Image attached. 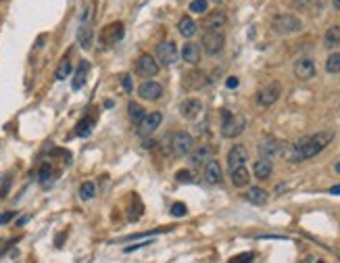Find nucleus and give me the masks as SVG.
Wrapping results in <instances>:
<instances>
[{"label": "nucleus", "mask_w": 340, "mask_h": 263, "mask_svg": "<svg viewBox=\"0 0 340 263\" xmlns=\"http://www.w3.org/2000/svg\"><path fill=\"white\" fill-rule=\"evenodd\" d=\"M332 138H334V132H330V130L317 132V134H313V136H305V138H301V140H296L294 144L284 147L282 155L290 163H301V161H305V159L317 157L332 142Z\"/></svg>", "instance_id": "nucleus-1"}, {"label": "nucleus", "mask_w": 340, "mask_h": 263, "mask_svg": "<svg viewBox=\"0 0 340 263\" xmlns=\"http://www.w3.org/2000/svg\"><path fill=\"white\" fill-rule=\"evenodd\" d=\"M301 19L294 15H275L272 19V30L277 33V36H290V33L301 32Z\"/></svg>", "instance_id": "nucleus-2"}, {"label": "nucleus", "mask_w": 340, "mask_h": 263, "mask_svg": "<svg viewBox=\"0 0 340 263\" xmlns=\"http://www.w3.org/2000/svg\"><path fill=\"white\" fill-rule=\"evenodd\" d=\"M246 128V117L244 115H234L230 111H224V123H221V134L224 138H236L240 136Z\"/></svg>", "instance_id": "nucleus-3"}, {"label": "nucleus", "mask_w": 340, "mask_h": 263, "mask_svg": "<svg viewBox=\"0 0 340 263\" xmlns=\"http://www.w3.org/2000/svg\"><path fill=\"white\" fill-rule=\"evenodd\" d=\"M169 142H171L169 148H171V153L176 157L190 155L192 148H194V138L188 134V132H176V134L169 138Z\"/></svg>", "instance_id": "nucleus-4"}, {"label": "nucleus", "mask_w": 340, "mask_h": 263, "mask_svg": "<svg viewBox=\"0 0 340 263\" xmlns=\"http://www.w3.org/2000/svg\"><path fill=\"white\" fill-rule=\"evenodd\" d=\"M224 44H226V36L221 32H207L203 36V42H200V48H205V52L209 57H215L224 50Z\"/></svg>", "instance_id": "nucleus-5"}, {"label": "nucleus", "mask_w": 340, "mask_h": 263, "mask_svg": "<svg viewBox=\"0 0 340 263\" xmlns=\"http://www.w3.org/2000/svg\"><path fill=\"white\" fill-rule=\"evenodd\" d=\"M280 94H282L280 84H277V82H272V84L263 86L259 92H257V105L259 107H272L274 102L280 99Z\"/></svg>", "instance_id": "nucleus-6"}, {"label": "nucleus", "mask_w": 340, "mask_h": 263, "mask_svg": "<svg viewBox=\"0 0 340 263\" xmlns=\"http://www.w3.org/2000/svg\"><path fill=\"white\" fill-rule=\"evenodd\" d=\"M136 73L142 75V78H155V75L159 73V63L157 59L152 57V54H140L136 61Z\"/></svg>", "instance_id": "nucleus-7"}, {"label": "nucleus", "mask_w": 340, "mask_h": 263, "mask_svg": "<svg viewBox=\"0 0 340 263\" xmlns=\"http://www.w3.org/2000/svg\"><path fill=\"white\" fill-rule=\"evenodd\" d=\"M155 59H157L159 65H165V67L173 65L178 61V46L173 42H161L157 46V57Z\"/></svg>", "instance_id": "nucleus-8"}, {"label": "nucleus", "mask_w": 340, "mask_h": 263, "mask_svg": "<svg viewBox=\"0 0 340 263\" xmlns=\"http://www.w3.org/2000/svg\"><path fill=\"white\" fill-rule=\"evenodd\" d=\"M161 94H163V86L159 84V82H142L140 88H138V96L144 100H159L161 99Z\"/></svg>", "instance_id": "nucleus-9"}, {"label": "nucleus", "mask_w": 340, "mask_h": 263, "mask_svg": "<svg viewBox=\"0 0 340 263\" xmlns=\"http://www.w3.org/2000/svg\"><path fill=\"white\" fill-rule=\"evenodd\" d=\"M213 153H215V148L211 147V144H203V147H198V148H192V153H190V163L194 165V167L207 165V163L211 161Z\"/></svg>", "instance_id": "nucleus-10"}, {"label": "nucleus", "mask_w": 340, "mask_h": 263, "mask_svg": "<svg viewBox=\"0 0 340 263\" xmlns=\"http://www.w3.org/2000/svg\"><path fill=\"white\" fill-rule=\"evenodd\" d=\"M294 75L298 80H311L315 75V61L309 57H303L294 63Z\"/></svg>", "instance_id": "nucleus-11"}, {"label": "nucleus", "mask_w": 340, "mask_h": 263, "mask_svg": "<svg viewBox=\"0 0 340 263\" xmlns=\"http://www.w3.org/2000/svg\"><path fill=\"white\" fill-rule=\"evenodd\" d=\"M282 150H284V144L280 140H275V138H265V140H261V144H259V153L263 159L277 157V155H282Z\"/></svg>", "instance_id": "nucleus-12"}, {"label": "nucleus", "mask_w": 340, "mask_h": 263, "mask_svg": "<svg viewBox=\"0 0 340 263\" xmlns=\"http://www.w3.org/2000/svg\"><path fill=\"white\" fill-rule=\"evenodd\" d=\"M248 159V150L242 147V144H236L234 148H230L227 153V165H230V171H234L236 167H242Z\"/></svg>", "instance_id": "nucleus-13"}, {"label": "nucleus", "mask_w": 340, "mask_h": 263, "mask_svg": "<svg viewBox=\"0 0 340 263\" xmlns=\"http://www.w3.org/2000/svg\"><path fill=\"white\" fill-rule=\"evenodd\" d=\"M184 82H186V90H198V88H205L209 84V78H207V73L198 71V69H194V71H188L184 75Z\"/></svg>", "instance_id": "nucleus-14"}, {"label": "nucleus", "mask_w": 340, "mask_h": 263, "mask_svg": "<svg viewBox=\"0 0 340 263\" xmlns=\"http://www.w3.org/2000/svg\"><path fill=\"white\" fill-rule=\"evenodd\" d=\"M161 121H163V113H159V111L146 113V117H144L142 123H140V134L142 136H150L152 132L161 126Z\"/></svg>", "instance_id": "nucleus-15"}, {"label": "nucleus", "mask_w": 340, "mask_h": 263, "mask_svg": "<svg viewBox=\"0 0 340 263\" xmlns=\"http://www.w3.org/2000/svg\"><path fill=\"white\" fill-rule=\"evenodd\" d=\"M200 54H203V48H200V44H196V42H186L182 46V59L188 65H198Z\"/></svg>", "instance_id": "nucleus-16"}, {"label": "nucleus", "mask_w": 340, "mask_h": 263, "mask_svg": "<svg viewBox=\"0 0 340 263\" xmlns=\"http://www.w3.org/2000/svg\"><path fill=\"white\" fill-rule=\"evenodd\" d=\"M92 38H94V32H92V21H80V27H78V42L81 48H92Z\"/></svg>", "instance_id": "nucleus-17"}, {"label": "nucleus", "mask_w": 340, "mask_h": 263, "mask_svg": "<svg viewBox=\"0 0 340 263\" xmlns=\"http://www.w3.org/2000/svg\"><path fill=\"white\" fill-rule=\"evenodd\" d=\"M123 38V23H111L107 25L105 30H102V44H115V42H119V40Z\"/></svg>", "instance_id": "nucleus-18"}, {"label": "nucleus", "mask_w": 340, "mask_h": 263, "mask_svg": "<svg viewBox=\"0 0 340 263\" xmlns=\"http://www.w3.org/2000/svg\"><path fill=\"white\" fill-rule=\"evenodd\" d=\"M226 23H227L226 13H224V11H215V13H211V15L205 19V23H203V25H205L209 32H219Z\"/></svg>", "instance_id": "nucleus-19"}, {"label": "nucleus", "mask_w": 340, "mask_h": 263, "mask_svg": "<svg viewBox=\"0 0 340 263\" xmlns=\"http://www.w3.org/2000/svg\"><path fill=\"white\" fill-rule=\"evenodd\" d=\"M221 178H224V174H221V165L219 161H215V159H211L209 163L205 165V180L209 184H219Z\"/></svg>", "instance_id": "nucleus-20"}, {"label": "nucleus", "mask_w": 340, "mask_h": 263, "mask_svg": "<svg viewBox=\"0 0 340 263\" xmlns=\"http://www.w3.org/2000/svg\"><path fill=\"white\" fill-rule=\"evenodd\" d=\"M182 115L186 117V119H194V117L200 115V111H203V102H200L198 99H188L182 102Z\"/></svg>", "instance_id": "nucleus-21"}, {"label": "nucleus", "mask_w": 340, "mask_h": 263, "mask_svg": "<svg viewBox=\"0 0 340 263\" xmlns=\"http://www.w3.org/2000/svg\"><path fill=\"white\" fill-rule=\"evenodd\" d=\"M88 71H90V63H88V61H80L78 71H75V75H73V82H71V88H73V90H81V88L86 86Z\"/></svg>", "instance_id": "nucleus-22"}, {"label": "nucleus", "mask_w": 340, "mask_h": 263, "mask_svg": "<svg viewBox=\"0 0 340 263\" xmlns=\"http://www.w3.org/2000/svg\"><path fill=\"white\" fill-rule=\"evenodd\" d=\"M230 178H232V184L236 188H244L251 182V174H248V169L242 165V167H236L234 171H230Z\"/></svg>", "instance_id": "nucleus-23"}, {"label": "nucleus", "mask_w": 340, "mask_h": 263, "mask_svg": "<svg viewBox=\"0 0 340 263\" xmlns=\"http://www.w3.org/2000/svg\"><path fill=\"white\" fill-rule=\"evenodd\" d=\"M272 161L269 159H259L255 165H253V174L259 178V180H267L269 176H272Z\"/></svg>", "instance_id": "nucleus-24"}, {"label": "nucleus", "mask_w": 340, "mask_h": 263, "mask_svg": "<svg viewBox=\"0 0 340 263\" xmlns=\"http://www.w3.org/2000/svg\"><path fill=\"white\" fill-rule=\"evenodd\" d=\"M324 44H325V48H338L340 46V25L328 27V32H325V36H324Z\"/></svg>", "instance_id": "nucleus-25"}, {"label": "nucleus", "mask_w": 340, "mask_h": 263, "mask_svg": "<svg viewBox=\"0 0 340 263\" xmlns=\"http://www.w3.org/2000/svg\"><path fill=\"white\" fill-rule=\"evenodd\" d=\"M178 30H179V33H182L184 38H192L194 33H196L198 25L194 23V19H190V17H182V19H179V23H178Z\"/></svg>", "instance_id": "nucleus-26"}, {"label": "nucleus", "mask_w": 340, "mask_h": 263, "mask_svg": "<svg viewBox=\"0 0 340 263\" xmlns=\"http://www.w3.org/2000/svg\"><path fill=\"white\" fill-rule=\"evenodd\" d=\"M244 198H246L251 205H265L269 197H267V192L263 190V188H257V186H255V188H251V190L246 192Z\"/></svg>", "instance_id": "nucleus-27"}, {"label": "nucleus", "mask_w": 340, "mask_h": 263, "mask_svg": "<svg viewBox=\"0 0 340 263\" xmlns=\"http://www.w3.org/2000/svg\"><path fill=\"white\" fill-rule=\"evenodd\" d=\"M128 115H130V121L131 123H142V119L146 117V113H144V107L138 105V102H134V100L128 105Z\"/></svg>", "instance_id": "nucleus-28"}, {"label": "nucleus", "mask_w": 340, "mask_h": 263, "mask_svg": "<svg viewBox=\"0 0 340 263\" xmlns=\"http://www.w3.org/2000/svg\"><path fill=\"white\" fill-rule=\"evenodd\" d=\"M92 130H94V119L92 117H84V119L75 126V134H78L80 138H86V136H90Z\"/></svg>", "instance_id": "nucleus-29"}, {"label": "nucleus", "mask_w": 340, "mask_h": 263, "mask_svg": "<svg viewBox=\"0 0 340 263\" xmlns=\"http://www.w3.org/2000/svg\"><path fill=\"white\" fill-rule=\"evenodd\" d=\"M96 197V184L94 182H84L80 186V198L81 200H92Z\"/></svg>", "instance_id": "nucleus-30"}, {"label": "nucleus", "mask_w": 340, "mask_h": 263, "mask_svg": "<svg viewBox=\"0 0 340 263\" xmlns=\"http://www.w3.org/2000/svg\"><path fill=\"white\" fill-rule=\"evenodd\" d=\"M69 73H71V63H69V57H65L59 63L57 71H54V78H57V80H65V78H69Z\"/></svg>", "instance_id": "nucleus-31"}, {"label": "nucleus", "mask_w": 340, "mask_h": 263, "mask_svg": "<svg viewBox=\"0 0 340 263\" xmlns=\"http://www.w3.org/2000/svg\"><path fill=\"white\" fill-rule=\"evenodd\" d=\"M325 71L328 73H340V52L330 54L325 61Z\"/></svg>", "instance_id": "nucleus-32"}, {"label": "nucleus", "mask_w": 340, "mask_h": 263, "mask_svg": "<svg viewBox=\"0 0 340 263\" xmlns=\"http://www.w3.org/2000/svg\"><path fill=\"white\" fill-rule=\"evenodd\" d=\"M253 261H255L253 253H238L232 259H227V263H253Z\"/></svg>", "instance_id": "nucleus-33"}, {"label": "nucleus", "mask_w": 340, "mask_h": 263, "mask_svg": "<svg viewBox=\"0 0 340 263\" xmlns=\"http://www.w3.org/2000/svg\"><path fill=\"white\" fill-rule=\"evenodd\" d=\"M188 9H190V13H207V9H209V2H207V0H192Z\"/></svg>", "instance_id": "nucleus-34"}, {"label": "nucleus", "mask_w": 340, "mask_h": 263, "mask_svg": "<svg viewBox=\"0 0 340 263\" xmlns=\"http://www.w3.org/2000/svg\"><path fill=\"white\" fill-rule=\"evenodd\" d=\"M54 176H52V165L50 163H44L42 165V169H40V182L46 184V182H50Z\"/></svg>", "instance_id": "nucleus-35"}, {"label": "nucleus", "mask_w": 340, "mask_h": 263, "mask_svg": "<svg viewBox=\"0 0 340 263\" xmlns=\"http://www.w3.org/2000/svg\"><path fill=\"white\" fill-rule=\"evenodd\" d=\"M176 180H178V182H194V174L188 171V169H179L176 174Z\"/></svg>", "instance_id": "nucleus-36"}, {"label": "nucleus", "mask_w": 340, "mask_h": 263, "mask_svg": "<svg viewBox=\"0 0 340 263\" xmlns=\"http://www.w3.org/2000/svg\"><path fill=\"white\" fill-rule=\"evenodd\" d=\"M186 213H188V209H186V205H184V203H176V205H171V215H176V217H184Z\"/></svg>", "instance_id": "nucleus-37"}, {"label": "nucleus", "mask_w": 340, "mask_h": 263, "mask_svg": "<svg viewBox=\"0 0 340 263\" xmlns=\"http://www.w3.org/2000/svg\"><path fill=\"white\" fill-rule=\"evenodd\" d=\"M121 88L126 90V92H131V90H134V84H131V75L130 73H123L121 75Z\"/></svg>", "instance_id": "nucleus-38"}, {"label": "nucleus", "mask_w": 340, "mask_h": 263, "mask_svg": "<svg viewBox=\"0 0 340 263\" xmlns=\"http://www.w3.org/2000/svg\"><path fill=\"white\" fill-rule=\"evenodd\" d=\"M15 215H17L15 211H4V213H0V226H2V224H9V221H13V219H15Z\"/></svg>", "instance_id": "nucleus-39"}, {"label": "nucleus", "mask_w": 340, "mask_h": 263, "mask_svg": "<svg viewBox=\"0 0 340 263\" xmlns=\"http://www.w3.org/2000/svg\"><path fill=\"white\" fill-rule=\"evenodd\" d=\"M226 86L227 88H238V78H234V75H232V78H227L226 80Z\"/></svg>", "instance_id": "nucleus-40"}, {"label": "nucleus", "mask_w": 340, "mask_h": 263, "mask_svg": "<svg viewBox=\"0 0 340 263\" xmlns=\"http://www.w3.org/2000/svg\"><path fill=\"white\" fill-rule=\"evenodd\" d=\"M9 184H11V182H9V178H6V180H4V184H2V190H0V197H4L6 192H9Z\"/></svg>", "instance_id": "nucleus-41"}, {"label": "nucleus", "mask_w": 340, "mask_h": 263, "mask_svg": "<svg viewBox=\"0 0 340 263\" xmlns=\"http://www.w3.org/2000/svg\"><path fill=\"white\" fill-rule=\"evenodd\" d=\"M46 42V36H40L38 40H36V44H33V48H40V46H42Z\"/></svg>", "instance_id": "nucleus-42"}, {"label": "nucleus", "mask_w": 340, "mask_h": 263, "mask_svg": "<svg viewBox=\"0 0 340 263\" xmlns=\"http://www.w3.org/2000/svg\"><path fill=\"white\" fill-rule=\"evenodd\" d=\"M330 192H332V195H340V186H332Z\"/></svg>", "instance_id": "nucleus-43"}, {"label": "nucleus", "mask_w": 340, "mask_h": 263, "mask_svg": "<svg viewBox=\"0 0 340 263\" xmlns=\"http://www.w3.org/2000/svg\"><path fill=\"white\" fill-rule=\"evenodd\" d=\"M332 4H334V9L340 11V0H332Z\"/></svg>", "instance_id": "nucleus-44"}, {"label": "nucleus", "mask_w": 340, "mask_h": 263, "mask_svg": "<svg viewBox=\"0 0 340 263\" xmlns=\"http://www.w3.org/2000/svg\"><path fill=\"white\" fill-rule=\"evenodd\" d=\"M334 169H336V171H338V174H340V161L336 163V167H334Z\"/></svg>", "instance_id": "nucleus-45"}, {"label": "nucleus", "mask_w": 340, "mask_h": 263, "mask_svg": "<svg viewBox=\"0 0 340 263\" xmlns=\"http://www.w3.org/2000/svg\"><path fill=\"white\" fill-rule=\"evenodd\" d=\"M213 2H217V4H221V2H227V0H213Z\"/></svg>", "instance_id": "nucleus-46"}, {"label": "nucleus", "mask_w": 340, "mask_h": 263, "mask_svg": "<svg viewBox=\"0 0 340 263\" xmlns=\"http://www.w3.org/2000/svg\"><path fill=\"white\" fill-rule=\"evenodd\" d=\"M317 263H324V261H317Z\"/></svg>", "instance_id": "nucleus-47"}]
</instances>
